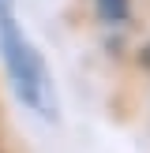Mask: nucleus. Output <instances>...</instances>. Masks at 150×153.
Segmentation results:
<instances>
[{"label": "nucleus", "mask_w": 150, "mask_h": 153, "mask_svg": "<svg viewBox=\"0 0 150 153\" xmlns=\"http://www.w3.org/2000/svg\"><path fill=\"white\" fill-rule=\"evenodd\" d=\"M0 60L8 67L11 90L30 112L45 120H56V90H52V75L45 67V56L30 45L26 30L19 26L11 11V0H0Z\"/></svg>", "instance_id": "f257e3e1"}, {"label": "nucleus", "mask_w": 150, "mask_h": 153, "mask_svg": "<svg viewBox=\"0 0 150 153\" xmlns=\"http://www.w3.org/2000/svg\"><path fill=\"white\" fill-rule=\"evenodd\" d=\"M94 11L101 22H128L131 19V0H94Z\"/></svg>", "instance_id": "f03ea898"}, {"label": "nucleus", "mask_w": 150, "mask_h": 153, "mask_svg": "<svg viewBox=\"0 0 150 153\" xmlns=\"http://www.w3.org/2000/svg\"><path fill=\"white\" fill-rule=\"evenodd\" d=\"M139 67H142V71H150V41L142 45V52H139Z\"/></svg>", "instance_id": "7ed1b4c3"}]
</instances>
